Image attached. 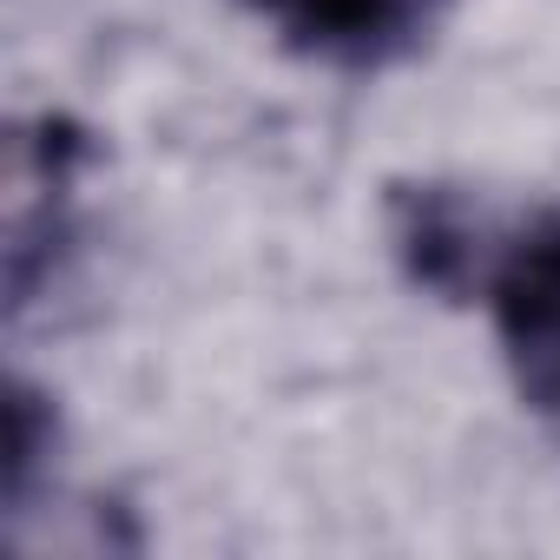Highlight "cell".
<instances>
[{
  "mask_svg": "<svg viewBox=\"0 0 560 560\" xmlns=\"http://www.w3.org/2000/svg\"><path fill=\"white\" fill-rule=\"evenodd\" d=\"M93 159L86 132L60 113L34 119L21 132V198H14V218H8V311H27L34 291L60 270L67 257V237H73V185H80V165Z\"/></svg>",
  "mask_w": 560,
  "mask_h": 560,
  "instance_id": "277c9868",
  "label": "cell"
},
{
  "mask_svg": "<svg viewBox=\"0 0 560 560\" xmlns=\"http://www.w3.org/2000/svg\"><path fill=\"white\" fill-rule=\"evenodd\" d=\"M488 311L521 402L560 435V205L501 244Z\"/></svg>",
  "mask_w": 560,
  "mask_h": 560,
  "instance_id": "6da1fadb",
  "label": "cell"
},
{
  "mask_svg": "<svg viewBox=\"0 0 560 560\" xmlns=\"http://www.w3.org/2000/svg\"><path fill=\"white\" fill-rule=\"evenodd\" d=\"M277 27L291 54L324 60L337 73H383L422 54L448 14V0H237Z\"/></svg>",
  "mask_w": 560,
  "mask_h": 560,
  "instance_id": "3957f363",
  "label": "cell"
},
{
  "mask_svg": "<svg viewBox=\"0 0 560 560\" xmlns=\"http://www.w3.org/2000/svg\"><path fill=\"white\" fill-rule=\"evenodd\" d=\"M0 422H8V455H0V475H8V521H21L27 514V501H34V481H40V468L54 462V442H60V416H54V402L34 389V383H8V402H0Z\"/></svg>",
  "mask_w": 560,
  "mask_h": 560,
  "instance_id": "5b68a950",
  "label": "cell"
},
{
  "mask_svg": "<svg viewBox=\"0 0 560 560\" xmlns=\"http://www.w3.org/2000/svg\"><path fill=\"white\" fill-rule=\"evenodd\" d=\"M383 224H389V250L416 291H429L442 304L488 298V277H494L508 237H494L488 211L462 185H442V178L389 185Z\"/></svg>",
  "mask_w": 560,
  "mask_h": 560,
  "instance_id": "7a4b0ae2",
  "label": "cell"
}]
</instances>
